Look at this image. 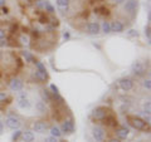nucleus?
<instances>
[{
	"label": "nucleus",
	"mask_w": 151,
	"mask_h": 142,
	"mask_svg": "<svg viewBox=\"0 0 151 142\" xmlns=\"http://www.w3.org/2000/svg\"><path fill=\"white\" fill-rule=\"evenodd\" d=\"M3 131H4V125H3V122L0 121V135L3 133Z\"/></svg>",
	"instance_id": "obj_38"
},
{
	"label": "nucleus",
	"mask_w": 151,
	"mask_h": 142,
	"mask_svg": "<svg viewBox=\"0 0 151 142\" xmlns=\"http://www.w3.org/2000/svg\"><path fill=\"white\" fill-rule=\"evenodd\" d=\"M127 121H129V123L134 127L136 130H140V131H145L147 128V126H146V122L144 120H141L140 117H135V116H127Z\"/></svg>",
	"instance_id": "obj_1"
},
{
	"label": "nucleus",
	"mask_w": 151,
	"mask_h": 142,
	"mask_svg": "<svg viewBox=\"0 0 151 142\" xmlns=\"http://www.w3.org/2000/svg\"><path fill=\"white\" fill-rule=\"evenodd\" d=\"M22 136V131H17V132H14V135H13V141L14 142H17L19 140V137Z\"/></svg>",
	"instance_id": "obj_28"
},
{
	"label": "nucleus",
	"mask_w": 151,
	"mask_h": 142,
	"mask_svg": "<svg viewBox=\"0 0 151 142\" xmlns=\"http://www.w3.org/2000/svg\"><path fill=\"white\" fill-rule=\"evenodd\" d=\"M102 32L105 33V34H108V33H111V25L108 22H103L102 23Z\"/></svg>",
	"instance_id": "obj_21"
},
{
	"label": "nucleus",
	"mask_w": 151,
	"mask_h": 142,
	"mask_svg": "<svg viewBox=\"0 0 151 142\" xmlns=\"http://www.w3.org/2000/svg\"><path fill=\"white\" fill-rule=\"evenodd\" d=\"M110 25H111V32H115V33H121L125 29V25L120 20H113L112 23H110Z\"/></svg>",
	"instance_id": "obj_10"
},
{
	"label": "nucleus",
	"mask_w": 151,
	"mask_h": 142,
	"mask_svg": "<svg viewBox=\"0 0 151 142\" xmlns=\"http://www.w3.org/2000/svg\"><path fill=\"white\" fill-rule=\"evenodd\" d=\"M45 142H58V141H57L55 137L50 136V137H48V138H45Z\"/></svg>",
	"instance_id": "obj_32"
},
{
	"label": "nucleus",
	"mask_w": 151,
	"mask_h": 142,
	"mask_svg": "<svg viewBox=\"0 0 151 142\" xmlns=\"http://www.w3.org/2000/svg\"><path fill=\"white\" fill-rule=\"evenodd\" d=\"M34 133L32 131H23L22 132V140L23 142H33L34 141Z\"/></svg>",
	"instance_id": "obj_13"
},
{
	"label": "nucleus",
	"mask_w": 151,
	"mask_h": 142,
	"mask_svg": "<svg viewBox=\"0 0 151 142\" xmlns=\"http://www.w3.org/2000/svg\"><path fill=\"white\" fill-rule=\"evenodd\" d=\"M93 138L96 140V142H102L105 140V130L101 128V127H94L92 131Z\"/></svg>",
	"instance_id": "obj_6"
},
{
	"label": "nucleus",
	"mask_w": 151,
	"mask_h": 142,
	"mask_svg": "<svg viewBox=\"0 0 151 142\" xmlns=\"http://www.w3.org/2000/svg\"><path fill=\"white\" fill-rule=\"evenodd\" d=\"M5 125L12 130H18L20 127V121L15 116H8L5 118Z\"/></svg>",
	"instance_id": "obj_3"
},
{
	"label": "nucleus",
	"mask_w": 151,
	"mask_h": 142,
	"mask_svg": "<svg viewBox=\"0 0 151 142\" xmlns=\"http://www.w3.org/2000/svg\"><path fill=\"white\" fill-rule=\"evenodd\" d=\"M35 110L38 112H45V105H44V102H38L37 105H35Z\"/></svg>",
	"instance_id": "obj_22"
},
{
	"label": "nucleus",
	"mask_w": 151,
	"mask_h": 142,
	"mask_svg": "<svg viewBox=\"0 0 151 142\" xmlns=\"http://www.w3.org/2000/svg\"><path fill=\"white\" fill-rule=\"evenodd\" d=\"M144 87L147 89V91H150V88H151V83H150V79H146L144 80Z\"/></svg>",
	"instance_id": "obj_29"
},
{
	"label": "nucleus",
	"mask_w": 151,
	"mask_h": 142,
	"mask_svg": "<svg viewBox=\"0 0 151 142\" xmlns=\"http://www.w3.org/2000/svg\"><path fill=\"white\" fill-rule=\"evenodd\" d=\"M107 115H108V111L105 107H97L96 110H93V112H92V118L96 121H103Z\"/></svg>",
	"instance_id": "obj_2"
},
{
	"label": "nucleus",
	"mask_w": 151,
	"mask_h": 142,
	"mask_svg": "<svg viewBox=\"0 0 151 142\" xmlns=\"http://www.w3.org/2000/svg\"><path fill=\"white\" fill-rule=\"evenodd\" d=\"M19 107L20 108H29L30 107V103L27 98H20L19 99Z\"/></svg>",
	"instance_id": "obj_19"
},
{
	"label": "nucleus",
	"mask_w": 151,
	"mask_h": 142,
	"mask_svg": "<svg viewBox=\"0 0 151 142\" xmlns=\"http://www.w3.org/2000/svg\"><path fill=\"white\" fill-rule=\"evenodd\" d=\"M60 142H67V141H60Z\"/></svg>",
	"instance_id": "obj_44"
},
{
	"label": "nucleus",
	"mask_w": 151,
	"mask_h": 142,
	"mask_svg": "<svg viewBox=\"0 0 151 142\" xmlns=\"http://www.w3.org/2000/svg\"><path fill=\"white\" fill-rule=\"evenodd\" d=\"M9 86H10V88L13 89V91H22L23 88V80L19 79V78H14L10 80V83H9Z\"/></svg>",
	"instance_id": "obj_11"
},
{
	"label": "nucleus",
	"mask_w": 151,
	"mask_h": 142,
	"mask_svg": "<svg viewBox=\"0 0 151 142\" xmlns=\"http://www.w3.org/2000/svg\"><path fill=\"white\" fill-rule=\"evenodd\" d=\"M17 29H18V24H12V27H10V32H12V33H15Z\"/></svg>",
	"instance_id": "obj_35"
},
{
	"label": "nucleus",
	"mask_w": 151,
	"mask_h": 142,
	"mask_svg": "<svg viewBox=\"0 0 151 142\" xmlns=\"http://www.w3.org/2000/svg\"><path fill=\"white\" fill-rule=\"evenodd\" d=\"M103 121H105V123H106L107 126H110V127H116L117 125H119V123H117V120H116V118L113 117V116H110V115H107L106 118H105Z\"/></svg>",
	"instance_id": "obj_16"
},
{
	"label": "nucleus",
	"mask_w": 151,
	"mask_h": 142,
	"mask_svg": "<svg viewBox=\"0 0 151 142\" xmlns=\"http://www.w3.org/2000/svg\"><path fill=\"white\" fill-rule=\"evenodd\" d=\"M125 11L130 13V14H135L136 9H137V0H127L124 5Z\"/></svg>",
	"instance_id": "obj_4"
},
{
	"label": "nucleus",
	"mask_w": 151,
	"mask_h": 142,
	"mask_svg": "<svg viewBox=\"0 0 151 142\" xmlns=\"http://www.w3.org/2000/svg\"><path fill=\"white\" fill-rule=\"evenodd\" d=\"M116 135H117V138L119 140H126V137L129 136V128L127 127H121L116 131Z\"/></svg>",
	"instance_id": "obj_14"
},
{
	"label": "nucleus",
	"mask_w": 151,
	"mask_h": 142,
	"mask_svg": "<svg viewBox=\"0 0 151 142\" xmlns=\"http://www.w3.org/2000/svg\"><path fill=\"white\" fill-rule=\"evenodd\" d=\"M57 5L60 9V11L65 13L69 9V0H57Z\"/></svg>",
	"instance_id": "obj_15"
},
{
	"label": "nucleus",
	"mask_w": 151,
	"mask_h": 142,
	"mask_svg": "<svg viewBox=\"0 0 151 142\" xmlns=\"http://www.w3.org/2000/svg\"><path fill=\"white\" fill-rule=\"evenodd\" d=\"M131 69H132V73H134L136 77H142V75L145 74V68L140 62H135L134 64H132Z\"/></svg>",
	"instance_id": "obj_5"
},
{
	"label": "nucleus",
	"mask_w": 151,
	"mask_h": 142,
	"mask_svg": "<svg viewBox=\"0 0 151 142\" xmlns=\"http://www.w3.org/2000/svg\"><path fill=\"white\" fill-rule=\"evenodd\" d=\"M20 40H22V43H24V44H28V43H29V38H28L27 35H22Z\"/></svg>",
	"instance_id": "obj_30"
},
{
	"label": "nucleus",
	"mask_w": 151,
	"mask_h": 142,
	"mask_svg": "<svg viewBox=\"0 0 151 142\" xmlns=\"http://www.w3.org/2000/svg\"><path fill=\"white\" fill-rule=\"evenodd\" d=\"M119 84H120L121 89H124V91H130V89L134 87V80L131 78H122V79H120Z\"/></svg>",
	"instance_id": "obj_7"
},
{
	"label": "nucleus",
	"mask_w": 151,
	"mask_h": 142,
	"mask_svg": "<svg viewBox=\"0 0 151 142\" xmlns=\"http://www.w3.org/2000/svg\"><path fill=\"white\" fill-rule=\"evenodd\" d=\"M0 11H1L3 14H8L9 10H8V8H1V10H0Z\"/></svg>",
	"instance_id": "obj_40"
},
{
	"label": "nucleus",
	"mask_w": 151,
	"mask_h": 142,
	"mask_svg": "<svg viewBox=\"0 0 151 142\" xmlns=\"http://www.w3.org/2000/svg\"><path fill=\"white\" fill-rule=\"evenodd\" d=\"M35 65H37V68H38V70H39V72L47 73V69H45V67H44V65L42 64L40 62H35Z\"/></svg>",
	"instance_id": "obj_26"
},
{
	"label": "nucleus",
	"mask_w": 151,
	"mask_h": 142,
	"mask_svg": "<svg viewBox=\"0 0 151 142\" xmlns=\"http://www.w3.org/2000/svg\"><path fill=\"white\" fill-rule=\"evenodd\" d=\"M47 4V0H35V6L38 9H44Z\"/></svg>",
	"instance_id": "obj_23"
},
{
	"label": "nucleus",
	"mask_w": 151,
	"mask_h": 142,
	"mask_svg": "<svg viewBox=\"0 0 151 142\" xmlns=\"http://www.w3.org/2000/svg\"><path fill=\"white\" fill-rule=\"evenodd\" d=\"M35 77H37V79H39L40 82H45V80L48 79V73H43V72L37 70V72H35Z\"/></svg>",
	"instance_id": "obj_18"
},
{
	"label": "nucleus",
	"mask_w": 151,
	"mask_h": 142,
	"mask_svg": "<svg viewBox=\"0 0 151 142\" xmlns=\"http://www.w3.org/2000/svg\"><path fill=\"white\" fill-rule=\"evenodd\" d=\"M53 97H54V101L58 103V105H60V106H63L64 105V99L59 96V93H57V94H53Z\"/></svg>",
	"instance_id": "obj_24"
},
{
	"label": "nucleus",
	"mask_w": 151,
	"mask_h": 142,
	"mask_svg": "<svg viewBox=\"0 0 151 142\" xmlns=\"http://www.w3.org/2000/svg\"><path fill=\"white\" fill-rule=\"evenodd\" d=\"M42 97H43L44 99H47V101H52V97H50V94L47 89H43V91H42Z\"/></svg>",
	"instance_id": "obj_25"
},
{
	"label": "nucleus",
	"mask_w": 151,
	"mask_h": 142,
	"mask_svg": "<svg viewBox=\"0 0 151 142\" xmlns=\"http://www.w3.org/2000/svg\"><path fill=\"white\" fill-rule=\"evenodd\" d=\"M44 9H45V11H48L49 14H53V13H54V8L50 5L49 1H47V4H45V8H44Z\"/></svg>",
	"instance_id": "obj_27"
},
{
	"label": "nucleus",
	"mask_w": 151,
	"mask_h": 142,
	"mask_svg": "<svg viewBox=\"0 0 151 142\" xmlns=\"http://www.w3.org/2000/svg\"><path fill=\"white\" fill-rule=\"evenodd\" d=\"M129 35H130V37H134V35H137V33H136L135 30H130V33H129Z\"/></svg>",
	"instance_id": "obj_39"
},
{
	"label": "nucleus",
	"mask_w": 151,
	"mask_h": 142,
	"mask_svg": "<svg viewBox=\"0 0 151 142\" xmlns=\"http://www.w3.org/2000/svg\"><path fill=\"white\" fill-rule=\"evenodd\" d=\"M5 98H6V93L5 92H0V102L5 101Z\"/></svg>",
	"instance_id": "obj_31"
},
{
	"label": "nucleus",
	"mask_w": 151,
	"mask_h": 142,
	"mask_svg": "<svg viewBox=\"0 0 151 142\" xmlns=\"http://www.w3.org/2000/svg\"><path fill=\"white\" fill-rule=\"evenodd\" d=\"M22 55L25 58V62H28V63H35L37 60H34V58H33V55L29 53V52H27V50H24V52H22Z\"/></svg>",
	"instance_id": "obj_17"
},
{
	"label": "nucleus",
	"mask_w": 151,
	"mask_h": 142,
	"mask_svg": "<svg viewBox=\"0 0 151 142\" xmlns=\"http://www.w3.org/2000/svg\"><path fill=\"white\" fill-rule=\"evenodd\" d=\"M145 34H146V37H147V39H150V25L146 27V29H145Z\"/></svg>",
	"instance_id": "obj_34"
},
{
	"label": "nucleus",
	"mask_w": 151,
	"mask_h": 142,
	"mask_svg": "<svg viewBox=\"0 0 151 142\" xmlns=\"http://www.w3.org/2000/svg\"><path fill=\"white\" fill-rule=\"evenodd\" d=\"M124 1H125V0H113V3H116V4H121Z\"/></svg>",
	"instance_id": "obj_41"
},
{
	"label": "nucleus",
	"mask_w": 151,
	"mask_h": 142,
	"mask_svg": "<svg viewBox=\"0 0 151 142\" xmlns=\"http://www.w3.org/2000/svg\"><path fill=\"white\" fill-rule=\"evenodd\" d=\"M100 29H101V27H100L98 23H88V24L86 25L87 33L88 34H92V35L98 34V33H100Z\"/></svg>",
	"instance_id": "obj_8"
},
{
	"label": "nucleus",
	"mask_w": 151,
	"mask_h": 142,
	"mask_svg": "<svg viewBox=\"0 0 151 142\" xmlns=\"http://www.w3.org/2000/svg\"><path fill=\"white\" fill-rule=\"evenodd\" d=\"M50 133H52V136L53 137H59L60 135H62V132H60V130H59V127H57V126H54V127H52L50 128Z\"/></svg>",
	"instance_id": "obj_20"
},
{
	"label": "nucleus",
	"mask_w": 151,
	"mask_h": 142,
	"mask_svg": "<svg viewBox=\"0 0 151 142\" xmlns=\"http://www.w3.org/2000/svg\"><path fill=\"white\" fill-rule=\"evenodd\" d=\"M3 5H5V0H0V8H1Z\"/></svg>",
	"instance_id": "obj_42"
},
{
	"label": "nucleus",
	"mask_w": 151,
	"mask_h": 142,
	"mask_svg": "<svg viewBox=\"0 0 151 142\" xmlns=\"http://www.w3.org/2000/svg\"><path fill=\"white\" fill-rule=\"evenodd\" d=\"M74 130V125H73V120L69 118V120H65L62 125V131L65 132V133H72Z\"/></svg>",
	"instance_id": "obj_9"
},
{
	"label": "nucleus",
	"mask_w": 151,
	"mask_h": 142,
	"mask_svg": "<svg viewBox=\"0 0 151 142\" xmlns=\"http://www.w3.org/2000/svg\"><path fill=\"white\" fill-rule=\"evenodd\" d=\"M50 89H52V92H53V94H57V93H58V88H57L54 84H50Z\"/></svg>",
	"instance_id": "obj_33"
},
{
	"label": "nucleus",
	"mask_w": 151,
	"mask_h": 142,
	"mask_svg": "<svg viewBox=\"0 0 151 142\" xmlns=\"http://www.w3.org/2000/svg\"><path fill=\"white\" fill-rule=\"evenodd\" d=\"M110 142H121V140H119V138H113V140H111Z\"/></svg>",
	"instance_id": "obj_43"
},
{
	"label": "nucleus",
	"mask_w": 151,
	"mask_h": 142,
	"mask_svg": "<svg viewBox=\"0 0 151 142\" xmlns=\"http://www.w3.org/2000/svg\"><path fill=\"white\" fill-rule=\"evenodd\" d=\"M8 43H6V42L5 40H4V39H0V47H4V45H6Z\"/></svg>",
	"instance_id": "obj_37"
},
{
	"label": "nucleus",
	"mask_w": 151,
	"mask_h": 142,
	"mask_svg": "<svg viewBox=\"0 0 151 142\" xmlns=\"http://www.w3.org/2000/svg\"><path fill=\"white\" fill-rule=\"evenodd\" d=\"M33 130L38 132V133H44L47 131V125L42 121H37V122H34V125H33Z\"/></svg>",
	"instance_id": "obj_12"
},
{
	"label": "nucleus",
	"mask_w": 151,
	"mask_h": 142,
	"mask_svg": "<svg viewBox=\"0 0 151 142\" xmlns=\"http://www.w3.org/2000/svg\"><path fill=\"white\" fill-rule=\"evenodd\" d=\"M5 38V30L0 29V39H4Z\"/></svg>",
	"instance_id": "obj_36"
}]
</instances>
